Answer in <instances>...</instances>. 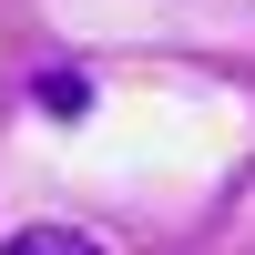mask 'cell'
<instances>
[{
    "label": "cell",
    "mask_w": 255,
    "mask_h": 255,
    "mask_svg": "<svg viewBox=\"0 0 255 255\" xmlns=\"http://www.w3.org/2000/svg\"><path fill=\"white\" fill-rule=\"evenodd\" d=\"M31 102H41L51 123H82V113H92V82H82V72H41V82H31Z\"/></svg>",
    "instance_id": "1"
},
{
    "label": "cell",
    "mask_w": 255,
    "mask_h": 255,
    "mask_svg": "<svg viewBox=\"0 0 255 255\" xmlns=\"http://www.w3.org/2000/svg\"><path fill=\"white\" fill-rule=\"evenodd\" d=\"M0 255H102V245H92V235H72V225H20Z\"/></svg>",
    "instance_id": "2"
}]
</instances>
